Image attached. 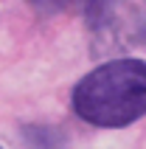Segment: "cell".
<instances>
[{
    "instance_id": "cell-3",
    "label": "cell",
    "mask_w": 146,
    "mask_h": 149,
    "mask_svg": "<svg viewBox=\"0 0 146 149\" xmlns=\"http://www.w3.org/2000/svg\"><path fill=\"white\" fill-rule=\"evenodd\" d=\"M0 149H3V146H0Z\"/></svg>"
},
{
    "instance_id": "cell-2",
    "label": "cell",
    "mask_w": 146,
    "mask_h": 149,
    "mask_svg": "<svg viewBox=\"0 0 146 149\" xmlns=\"http://www.w3.org/2000/svg\"><path fill=\"white\" fill-rule=\"evenodd\" d=\"M37 11H42V14H56V11H67V8L79 6V3H84L87 6V0H28Z\"/></svg>"
},
{
    "instance_id": "cell-1",
    "label": "cell",
    "mask_w": 146,
    "mask_h": 149,
    "mask_svg": "<svg viewBox=\"0 0 146 149\" xmlns=\"http://www.w3.org/2000/svg\"><path fill=\"white\" fill-rule=\"evenodd\" d=\"M73 110L81 121L121 130L146 116V62L110 59L73 87Z\"/></svg>"
}]
</instances>
